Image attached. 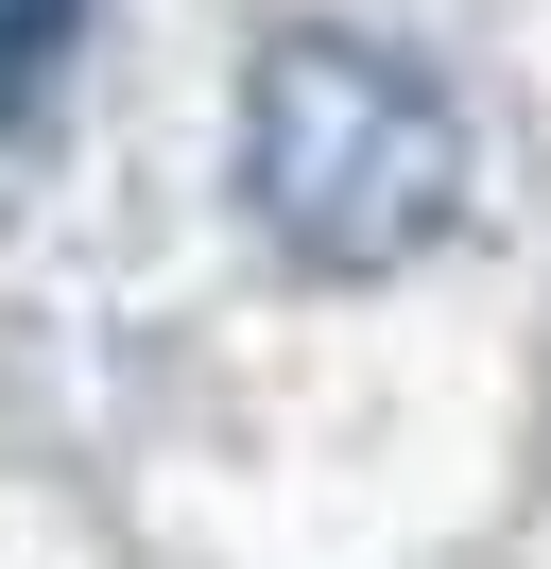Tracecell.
<instances>
[{
  "label": "cell",
  "instance_id": "cell-2",
  "mask_svg": "<svg viewBox=\"0 0 551 569\" xmlns=\"http://www.w3.org/2000/svg\"><path fill=\"white\" fill-rule=\"evenodd\" d=\"M87 18H103V0H0V139H34V121H52V87H69V52H87Z\"/></svg>",
  "mask_w": 551,
  "mask_h": 569
},
{
  "label": "cell",
  "instance_id": "cell-1",
  "mask_svg": "<svg viewBox=\"0 0 551 569\" xmlns=\"http://www.w3.org/2000/svg\"><path fill=\"white\" fill-rule=\"evenodd\" d=\"M241 208L293 277H397L465 208V104L344 18H276L241 52Z\"/></svg>",
  "mask_w": 551,
  "mask_h": 569
}]
</instances>
